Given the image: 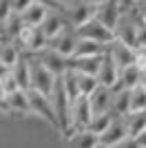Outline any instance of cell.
Masks as SVG:
<instances>
[{
  "label": "cell",
  "mask_w": 146,
  "mask_h": 148,
  "mask_svg": "<svg viewBox=\"0 0 146 148\" xmlns=\"http://www.w3.org/2000/svg\"><path fill=\"white\" fill-rule=\"evenodd\" d=\"M13 42L18 44V49L24 56H38L49 47V38L44 36V31L40 27H24V31Z\"/></svg>",
  "instance_id": "6da1fadb"
},
{
  "label": "cell",
  "mask_w": 146,
  "mask_h": 148,
  "mask_svg": "<svg viewBox=\"0 0 146 148\" xmlns=\"http://www.w3.org/2000/svg\"><path fill=\"white\" fill-rule=\"evenodd\" d=\"M29 60H31V88L51 97L58 77H55L42 62H40V58H38V56H29Z\"/></svg>",
  "instance_id": "7a4b0ae2"
},
{
  "label": "cell",
  "mask_w": 146,
  "mask_h": 148,
  "mask_svg": "<svg viewBox=\"0 0 146 148\" xmlns=\"http://www.w3.org/2000/svg\"><path fill=\"white\" fill-rule=\"evenodd\" d=\"M78 44H80V33L73 25H69L67 29H62L55 38L49 40V49L58 51V53H62V56H67V58H73L75 51H78Z\"/></svg>",
  "instance_id": "3957f363"
},
{
  "label": "cell",
  "mask_w": 146,
  "mask_h": 148,
  "mask_svg": "<svg viewBox=\"0 0 146 148\" xmlns=\"http://www.w3.org/2000/svg\"><path fill=\"white\" fill-rule=\"evenodd\" d=\"M78 33L82 40H95V42H102L109 47L111 42H115V31L109 29V27H104L100 20H89L84 22L82 27H78Z\"/></svg>",
  "instance_id": "277c9868"
},
{
  "label": "cell",
  "mask_w": 146,
  "mask_h": 148,
  "mask_svg": "<svg viewBox=\"0 0 146 148\" xmlns=\"http://www.w3.org/2000/svg\"><path fill=\"white\" fill-rule=\"evenodd\" d=\"M137 11H140V9L122 13L120 22H117V27H115V40L128 44V47H133V49H137V27H135V13Z\"/></svg>",
  "instance_id": "5b68a950"
},
{
  "label": "cell",
  "mask_w": 146,
  "mask_h": 148,
  "mask_svg": "<svg viewBox=\"0 0 146 148\" xmlns=\"http://www.w3.org/2000/svg\"><path fill=\"white\" fill-rule=\"evenodd\" d=\"M95 117V113L91 108V102L86 95H80L75 102H73V133H80V130H89V124Z\"/></svg>",
  "instance_id": "8992f818"
},
{
  "label": "cell",
  "mask_w": 146,
  "mask_h": 148,
  "mask_svg": "<svg viewBox=\"0 0 146 148\" xmlns=\"http://www.w3.org/2000/svg\"><path fill=\"white\" fill-rule=\"evenodd\" d=\"M27 93H29V102H31V113H36V115H40V117L49 119V122L58 128V117H55V108H53L51 97H49V95H42V93H38V91H33V88L27 91Z\"/></svg>",
  "instance_id": "52a82bcc"
},
{
  "label": "cell",
  "mask_w": 146,
  "mask_h": 148,
  "mask_svg": "<svg viewBox=\"0 0 146 148\" xmlns=\"http://www.w3.org/2000/svg\"><path fill=\"white\" fill-rule=\"evenodd\" d=\"M38 58H40V62H42V64L55 75V77L64 75L69 69H71V58L62 56V53H58V51L49 49V47L42 51V53H38Z\"/></svg>",
  "instance_id": "ba28073f"
},
{
  "label": "cell",
  "mask_w": 146,
  "mask_h": 148,
  "mask_svg": "<svg viewBox=\"0 0 146 148\" xmlns=\"http://www.w3.org/2000/svg\"><path fill=\"white\" fill-rule=\"evenodd\" d=\"M113 99H115V91L111 86H102V84L89 95V102H91V108L95 115L113 111Z\"/></svg>",
  "instance_id": "9c48e42d"
},
{
  "label": "cell",
  "mask_w": 146,
  "mask_h": 148,
  "mask_svg": "<svg viewBox=\"0 0 146 148\" xmlns=\"http://www.w3.org/2000/svg\"><path fill=\"white\" fill-rule=\"evenodd\" d=\"M109 53L113 56V60L117 62V66H120V69H126V66L137 64V58H140L137 49H133V47L120 42V40H115V42L109 44Z\"/></svg>",
  "instance_id": "30bf717a"
},
{
  "label": "cell",
  "mask_w": 146,
  "mask_h": 148,
  "mask_svg": "<svg viewBox=\"0 0 146 148\" xmlns=\"http://www.w3.org/2000/svg\"><path fill=\"white\" fill-rule=\"evenodd\" d=\"M120 18H122V11H120V5L115 0H104V2H100L95 7V20H100L104 27H109L113 31H115Z\"/></svg>",
  "instance_id": "8fae6325"
},
{
  "label": "cell",
  "mask_w": 146,
  "mask_h": 148,
  "mask_svg": "<svg viewBox=\"0 0 146 148\" xmlns=\"http://www.w3.org/2000/svg\"><path fill=\"white\" fill-rule=\"evenodd\" d=\"M69 25H71V22H69V18H67V11H62V9H51V11L47 13L44 22L40 25V29H42L44 36L51 40V38H55L62 29H67Z\"/></svg>",
  "instance_id": "7c38bea8"
},
{
  "label": "cell",
  "mask_w": 146,
  "mask_h": 148,
  "mask_svg": "<svg viewBox=\"0 0 146 148\" xmlns=\"http://www.w3.org/2000/svg\"><path fill=\"white\" fill-rule=\"evenodd\" d=\"M120 71L122 69L117 66V62L113 60V56L106 51L104 58H102V66H100V71H97V80H100L102 86H111L113 88L117 82H120Z\"/></svg>",
  "instance_id": "4fadbf2b"
},
{
  "label": "cell",
  "mask_w": 146,
  "mask_h": 148,
  "mask_svg": "<svg viewBox=\"0 0 146 148\" xmlns=\"http://www.w3.org/2000/svg\"><path fill=\"white\" fill-rule=\"evenodd\" d=\"M124 139H128V128H126V119L124 117H115L113 124L109 126V130L100 135V142L104 146H120Z\"/></svg>",
  "instance_id": "5bb4252c"
},
{
  "label": "cell",
  "mask_w": 146,
  "mask_h": 148,
  "mask_svg": "<svg viewBox=\"0 0 146 148\" xmlns=\"http://www.w3.org/2000/svg\"><path fill=\"white\" fill-rule=\"evenodd\" d=\"M67 18H69V22L78 29V27H82L84 22L95 18V5H89L84 0H80V2H75L73 7L67 9Z\"/></svg>",
  "instance_id": "9a60e30c"
},
{
  "label": "cell",
  "mask_w": 146,
  "mask_h": 148,
  "mask_svg": "<svg viewBox=\"0 0 146 148\" xmlns=\"http://www.w3.org/2000/svg\"><path fill=\"white\" fill-rule=\"evenodd\" d=\"M142 77H144V71H142L140 64H133V66H126L120 71V82H117L113 91H122V88H128L133 91L142 84Z\"/></svg>",
  "instance_id": "2e32d148"
},
{
  "label": "cell",
  "mask_w": 146,
  "mask_h": 148,
  "mask_svg": "<svg viewBox=\"0 0 146 148\" xmlns=\"http://www.w3.org/2000/svg\"><path fill=\"white\" fill-rule=\"evenodd\" d=\"M102 58L104 56H84V58H71V69L78 71V73L84 75H95L102 66Z\"/></svg>",
  "instance_id": "e0dca14e"
},
{
  "label": "cell",
  "mask_w": 146,
  "mask_h": 148,
  "mask_svg": "<svg viewBox=\"0 0 146 148\" xmlns=\"http://www.w3.org/2000/svg\"><path fill=\"white\" fill-rule=\"evenodd\" d=\"M11 75L16 77V82L20 84L22 91H31V60H29V56H22L16 62V66L11 69Z\"/></svg>",
  "instance_id": "ac0fdd59"
},
{
  "label": "cell",
  "mask_w": 146,
  "mask_h": 148,
  "mask_svg": "<svg viewBox=\"0 0 146 148\" xmlns=\"http://www.w3.org/2000/svg\"><path fill=\"white\" fill-rule=\"evenodd\" d=\"M5 111L13 113H31V102L27 91H16L11 95H5Z\"/></svg>",
  "instance_id": "d6986e66"
},
{
  "label": "cell",
  "mask_w": 146,
  "mask_h": 148,
  "mask_svg": "<svg viewBox=\"0 0 146 148\" xmlns=\"http://www.w3.org/2000/svg\"><path fill=\"white\" fill-rule=\"evenodd\" d=\"M113 115L115 117H126L133 113V102H131V91L128 88H122L115 91V99H113Z\"/></svg>",
  "instance_id": "ffe728a7"
},
{
  "label": "cell",
  "mask_w": 146,
  "mask_h": 148,
  "mask_svg": "<svg viewBox=\"0 0 146 148\" xmlns=\"http://www.w3.org/2000/svg\"><path fill=\"white\" fill-rule=\"evenodd\" d=\"M100 144H102L100 135H95L91 130H80L69 137V148H97Z\"/></svg>",
  "instance_id": "44dd1931"
},
{
  "label": "cell",
  "mask_w": 146,
  "mask_h": 148,
  "mask_svg": "<svg viewBox=\"0 0 146 148\" xmlns=\"http://www.w3.org/2000/svg\"><path fill=\"white\" fill-rule=\"evenodd\" d=\"M49 11H51V9H49L47 5H42V2L36 0V2L22 13V18H24V22H27V27H40L44 22V18H47Z\"/></svg>",
  "instance_id": "7402d4cb"
},
{
  "label": "cell",
  "mask_w": 146,
  "mask_h": 148,
  "mask_svg": "<svg viewBox=\"0 0 146 148\" xmlns=\"http://www.w3.org/2000/svg\"><path fill=\"white\" fill-rule=\"evenodd\" d=\"M22 56H24V53L18 49V44L13 42V40H9V38L0 44V62H5L9 69L16 66V62H18Z\"/></svg>",
  "instance_id": "603a6c76"
},
{
  "label": "cell",
  "mask_w": 146,
  "mask_h": 148,
  "mask_svg": "<svg viewBox=\"0 0 146 148\" xmlns=\"http://www.w3.org/2000/svg\"><path fill=\"white\" fill-rule=\"evenodd\" d=\"M62 84H64V91H67V95L71 97V102H75V99L82 95V91H80V73L78 71H73V69H69L64 75H60Z\"/></svg>",
  "instance_id": "cb8c5ba5"
},
{
  "label": "cell",
  "mask_w": 146,
  "mask_h": 148,
  "mask_svg": "<svg viewBox=\"0 0 146 148\" xmlns=\"http://www.w3.org/2000/svg\"><path fill=\"white\" fill-rule=\"evenodd\" d=\"M109 51V47L102 42H95V40H82L80 38V44H78V51L73 58H84V56H104Z\"/></svg>",
  "instance_id": "d4e9b609"
},
{
  "label": "cell",
  "mask_w": 146,
  "mask_h": 148,
  "mask_svg": "<svg viewBox=\"0 0 146 148\" xmlns=\"http://www.w3.org/2000/svg\"><path fill=\"white\" fill-rule=\"evenodd\" d=\"M126 128H128V137H137L140 133L146 130V111L144 113H131L126 115Z\"/></svg>",
  "instance_id": "484cf974"
},
{
  "label": "cell",
  "mask_w": 146,
  "mask_h": 148,
  "mask_svg": "<svg viewBox=\"0 0 146 148\" xmlns=\"http://www.w3.org/2000/svg\"><path fill=\"white\" fill-rule=\"evenodd\" d=\"M24 27H27V22H24L22 13L11 11L9 20H7V38H9V40H16V38L24 31Z\"/></svg>",
  "instance_id": "4316f807"
},
{
  "label": "cell",
  "mask_w": 146,
  "mask_h": 148,
  "mask_svg": "<svg viewBox=\"0 0 146 148\" xmlns=\"http://www.w3.org/2000/svg\"><path fill=\"white\" fill-rule=\"evenodd\" d=\"M113 119H115V115H113V113H102V115H95V117L91 119V124H89V130H91V133H95V135H104V133L109 130V126L113 124Z\"/></svg>",
  "instance_id": "83f0119b"
},
{
  "label": "cell",
  "mask_w": 146,
  "mask_h": 148,
  "mask_svg": "<svg viewBox=\"0 0 146 148\" xmlns=\"http://www.w3.org/2000/svg\"><path fill=\"white\" fill-rule=\"evenodd\" d=\"M131 102H133V113H144L146 111V91L142 86L131 91Z\"/></svg>",
  "instance_id": "f1b7e54d"
},
{
  "label": "cell",
  "mask_w": 146,
  "mask_h": 148,
  "mask_svg": "<svg viewBox=\"0 0 146 148\" xmlns=\"http://www.w3.org/2000/svg\"><path fill=\"white\" fill-rule=\"evenodd\" d=\"M100 86V80H97L95 75H84V73H80V91H82V95H91L95 88Z\"/></svg>",
  "instance_id": "f546056e"
},
{
  "label": "cell",
  "mask_w": 146,
  "mask_h": 148,
  "mask_svg": "<svg viewBox=\"0 0 146 148\" xmlns=\"http://www.w3.org/2000/svg\"><path fill=\"white\" fill-rule=\"evenodd\" d=\"M0 84H2V91H5V95H11V93H16V91H22V88H20V84L16 82V77H13V75L5 77V80L0 82Z\"/></svg>",
  "instance_id": "4dcf8cb0"
},
{
  "label": "cell",
  "mask_w": 146,
  "mask_h": 148,
  "mask_svg": "<svg viewBox=\"0 0 146 148\" xmlns=\"http://www.w3.org/2000/svg\"><path fill=\"white\" fill-rule=\"evenodd\" d=\"M33 2H36V0H11V11H16V13H24L31 5H33Z\"/></svg>",
  "instance_id": "1f68e13d"
},
{
  "label": "cell",
  "mask_w": 146,
  "mask_h": 148,
  "mask_svg": "<svg viewBox=\"0 0 146 148\" xmlns=\"http://www.w3.org/2000/svg\"><path fill=\"white\" fill-rule=\"evenodd\" d=\"M115 2L120 5L122 13H128V11H133V9H137V0H115Z\"/></svg>",
  "instance_id": "d6a6232c"
},
{
  "label": "cell",
  "mask_w": 146,
  "mask_h": 148,
  "mask_svg": "<svg viewBox=\"0 0 146 148\" xmlns=\"http://www.w3.org/2000/svg\"><path fill=\"white\" fill-rule=\"evenodd\" d=\"M117 148H140V144H137V139H135V137H128V139H124Z\"/></svg>",
  "instance_id": "836d02e7"
},
{
  "label": "cell",
  "mask_w": 146,
  "mask_h": 148,
  "mask_svg": "<svg viewBox=\"0 0 146 148\" xmlns=\"http://www.w3.org/2000/svg\"><path fill=\"white\" fill-rule=\"evenodd\" d=\"M9 75H11V69L7 66L5 62H0V82L5 80V77H9Z\"/></svg>",
  "instance_id": "e575fe53"
},
{
  "label": "cell",
  "mask_w": 146,
  "mask_h": 148,
  "mask_svg": "<svg viewBox=\"0 0 146 148\" xmlns=\"http://www.w3.org/2000/svg\"><path fill=\"white\" fill-rule=\"evenodd\" d=\"M60 7H64V9H69V7H73L75 2H80V0H55Z\"/></svg>",
  "instance_id": "d590c367"
},
{
  "label": "cell",
  "mask_w": 146,
  "mask_h": 148,
  "mask_svg": "<svg viewBox=\"0 0 146 148\" xmlns=\"http://www.w3.org/2000/svg\"><path fill=\"white\" fill-rule=\"evenodd\" d=\"M135 139H137V144H140V148H146V130H144V133H140V135L135 137Z\"/></svg>",
  "instance_id": "8d00e7d4"
},
{
  "label": "cell",
  "mask_w": 146,
  "mask_h": 148,
  "mask_svg": "<svg viewBox=\"0 0 146 148\" xmlns=\"http://www.w3.org/2000/svg\"><path fill=\"white\" fill-rule=\"evenodd\" d=\"M137 9H140V13L146 16V0H137Z\"/></svg>",
  "instance_id": "74e56055"
},
{
  "label": "cell",
  "mask_w": 146,
  "mask_h": 148,
  "mask_svg": "<svg viewBox=\"0 0 146 148\" xmlns=\"http://www.w3.org/2000/svg\"><path fill=\"white\" fill-rule=\"evenodd\" d=\"M0 108H5V91H2V84H0Z\"/></svg>",
  "instance_id": "f35d334b"
},
{
  "label": "cell",
  "mask_w": 146,
  "mask_h": 148,
  "mask_svg": "<svg viewBox=\"0 0 146 148\" xmlns=\"http://www.w3.org/2000/svg\"><path fill=\"white\" fill-rule=\"evenodd\" d=\"M84 2H89V5H95V7H97L100 2H104V0H84Z\"/></svg>",
  "instance_id": "ab89813d"
},
{
  "label": "cell",
  "mask_w": 146,
  "mask_h": 148,
  "mask_svg": "<svg viewBox=\"0 0 146 148\" xmlns=\"http://www.w3.org/2000/svg\"><path fill=\"white\" fill-rule=\"evenodd\" d=\"M140 86H142V88L146 91V73H144V77H142V84H140Z\"/></svg>",
  "instance_id": "60d3db41"
},
{
  "label": "cell",
  "mask_w": 146,
  "mask_h": 148,
  "mask_svg": "<svg viewBox=\"0 0 146 148\" xmlns=\"http://www.w3.org/2000/svg\"><path fill=\"white\" fill-rule=\"evenodd\" d=\"M5 40H7V38H5V36H0V44H2V42H5Z\"/></svg>",
  "instance_id": "b9f144b4"
},
{
  "label": "cell",
  "mask_w": 146,
  "mask_h": 148,
  "mask_svg": "<svg viewBox=\"0 0 146 148\" xmlns=\"http://www.w3.org/2000/svg\"><path fill=\"white\" fill-rule=\"evenodd\" d=\"M104 148H117V146H104Z\"/></svg>",
  "instance_id": "7bdbcfd3"
},
{
  "label": "cell",
  "mask_w": 146,
  "mask_h": 148,
  "mask_svg": "<svg viewBox=\"0 0 146 148\" xmlns=\"http://www.w3.org/2000/svg\"><path fill=\"white\" fill-rule=\"evenodd\" d=\"M97 148H104V144H100V146H97Z\"/></svg>",
  "instance_id": "ee69618b"
}]
</instances>
